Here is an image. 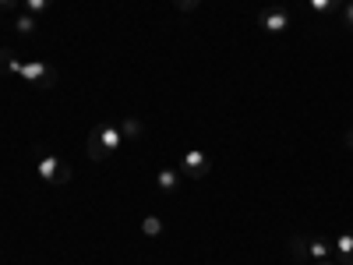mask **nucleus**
<instances>
[{
  "label": "nucleus",
  "mask_w": 353,
  "mask_h": 265,
  "mask_svg": "<svg viewBox=\"0 0 353 265\" xmlns=\"http://www.w3.org/2000/svg\"><path fill=\"white\" fill-rule=\"evenodd\" d=\"M209 170H212V163H209V156H205L201 149L184 153V163H181V173H184V177H191V181H205V177H209Z\"/></svg>",
  "instance_id": "obj_5"
},
{
  "label": "nucleus",
  "mask_w": 353,
  "mask_h": 265,
  "mask_svg": "<svg viewBox=\"0 0 353 265\" xmlns=\"http://www.w3.org/2000/svg\"><path fill=\"white\" fill-rule=\"evenodd\" d=\"M346 141H350V149H353V131H350V135H346Z\"/></svg>",
  "instance_id": "obj_21"
},
{
  "label": "nucleus",
  "mask_w": 353,
  "mask_h": 265,
  "mask_svg": "<svg viewBox=\"0 0 353 265\" xmlns=\"http://www.w3.org/2000/svg\"><path fill=\"white\" fill-rule=\"evenodd\" d=\"M181 170H173V166H163L159 173H156V188L163 191V195H173V191H181Z\"/></svg>",
  "instance_id": "obj_6"
},
{
  "label": "nucleus",
  "mask_w": 353,
  "mask_h": 265,
  "mask_svg": "<svg viewBox=\"0 0 353 265\" xmlns=\"http://www.w3.org/2000/svg\"><path fill=\"white\" fill-rule=\"evenodd\" d=\"M332 248H336L339 258H350V262H353V233H339Z\"/></svg>",
  "instance_id": "obj_9"
},
{
  "label": "nucleus",
  "mask_w": 353,
  "mask_h": 265,
  "mask_svg": "<svg viewBox=\"0 0 353 265\" xmlns=\"http://www.w3.org/2000/svg\"><path fill=\"white\" fill-rule=\"evenodd\" d=\"M173 4H176V11H184V14H194L201 0H173Z\"/></svg>",
  "instance_id": "obj_15"
},
{
  "label": "nucleus",
  "mask_w": 353,
  "mask_h": 265,
  "mask_svg": "<svg viewBox=\"0 0 353 265\" xmlns=\"http://www.w3.org/2000/svg\"><path fill=\"white\" fill-rule=\"evenodd\" d=\"M286 255H290V262H307V258H311V255H307V237L293 233L290 244H286Z\"/></svg>",
  "instance_id": "obj_7"
},
{
  "label": "nucleus",
  "mask_w": 353,
  "mask_h": 265,
  "mask_svg": "<svg viewBox=\"0 0 353 265\" xmlns=\"http://www.w3.org/2000/svg\"><path fill=\"white\" fill-rule=\"evenodd\" d=\"M121 128H113V124H96L92 131H88V141H85V153L92 163H110V156L121 149Z\"/></svg>",
  "instance_id": "obj_1"
},
{
  "label": "nucleus",
  "mask_w": 353,
  "mask_h": 265,
  "mask_svg": "<svg viewBox=\"0 0 353 265\" xmlns=\"http://www.w3.org/2000/svg\"><path fill=\"white\" fill-rule=\"evenodd\" d=\"M339 21H343V25L350 28V32H353V4H343V8H339Z\"/></svg>",
  "instance_id": "obj_16"
},
{
  "label": "nucleus",
  "mask_w": 353,
  "mask_h": 265,
  "mask_svg": "<svg viewBox=\"0 0 353 265\" xmlns=\"http://www.w3.org/2000/svg\"><path fill=\"white\" fill-rule=\"evenodd\" d=\"M36 173H39V181L43 184H50V188H61V184H68L71 181V166H64L57 156H50V153H39V159H36Z\"/></svg>",
  "instance_id": "obj_2"
},
{
  "label": "nucleus",
  "mask_w": 353,
  "mask_h": 265,
  "mask_svg": "<svg viewBox=\"0 0 353 265\" xmlns=\"http://www.w3.org/2000/svg\"><path fill=\"white\" fill-rule=\"evenodd\" d=\"M36 25H39V21H36V14H28V11L14 18V28H18L21 36H36Z\"/></svg>",
  "instance_id": "obj_8"
},
{
  "label": "nucleus",
  "mask_w": 353,
  "mask_h": 265,
  "mask_svg": "<svg viewBox=\"0 0 353 265\" xmlns=\"http://www.w3.org/2000/svg\"><path fill=\"white\" fill-rule=\"evenodd\" d=\"M314 265H336V262H332V258H325V262H314Z\"/></svg>",
  "instance_id": "obj_20"
},
{
  "label": "nucleus",
  "mask_w": 353,
  "mask_h": 265,
  "mask_svg": "<svg viewBox=\"0 0 353 265\" xmlns=\"http://www.w3.org/2000/svg\"><path fill=\"white\" fill-rule=\"evenodd\" d=\"M329 251H332V248H329L325 241H321V237H314V241H307V255H311L314 262H325V258H329Z\"/></svg>",
  "instance_id": "obj_11"
},
{
  "label": "nucleus",
  "mask_w": 353,
  "mask_h": 265,
  "mask_svg": "<svg viewBox=\"0 0 353 265\" xmlns=\"http://www.w3.org/2000/svg\"><path fill=\"white\" fill-rule=\"evenodd\" d=\"M21 68H25V61H18V57H11V68H8V75H21Z\"/></svg>",
  "instance_id": "obj_18"
},
{
  "label": "nucleus",
  "mask_w": 353,
  "mask_h": 265,
  "mask_svg": "<svg viewBox=\"0 0 353 265\" xmlns=\"http://www.w3.org/2000/svg\"><path fill=\"white\" fill-rule=\"evenodd\" d=\"M141 233H145V237H159V233H163V219L159 216H145L141 219Z\"/></svg>",
  "instance_id": "obj_12"
},
{
  "label": "nucleus",
  "mask_w": 353,
  "mask_h": 265,
  "mask_svg": "<svg viewBox=\"0 0 353 265\" xmlns=\"http://www.w3.org/2000/svg\"><path fill=\"white\" fill-rule=\"evenodd\" d=\"M121 135H124V138H131V141H138V138L145 135V124H141V121H134V117H128V121L121 124Z\"/></svg>",
  "instance_id": "obj_10"
},
{
  "label": "nucleus",
  "mask_w": 353,
  "mask_h": 265,
  "mask_svg": "<svg viewBox=\"0 0 353 265\" xmlns=\"http://www.w3.org/2000/svg\"><path fill=\"white\" fill-rule=\"evenodd\" d=\"M346 4H353V0H346Z\"/></svg>",
  "instance_id": "obj_22"
},
{
  "label": "nucleus",
  "mask_w": 353,
  "mask_h": 265,
  "mask_svg": "<svg viewBox=\"0 0 353 265\" xmlns=\"http://www.w3.org/2000/svg\"><path fill=\"white\" fill-rule=\"evenodd\" d=\"M258 25H261L269 36H283L286 28H290V11H286L283 4H276V8H261V11H258Z\"/></svg>",
  "instance_id": "obj_3"
},
{
  "label": "nucleus",
  "mask_w": 353,
  "mask_h": 265,
  "mask_svg": "<svg viewBox=\"0 0 353 265\" xmlns=\"http://www.w3.org/2000/svg\"><path fill=\"white\" fill-rule=\"evenodd\" d=\"M50 4H53V0H25V8H28V14H46L50 11Z\"/></svg>",
  "instance_id": "obj_14"
},
{
  "label": "nucleus",
  "mask_w": 353,
  "mask_h": 265,
  "mask_svg": "<svg viewBox=\"0 0 353 265\" xmlns=\"http://www.w3.org/2000/svg\"><path fill=\"white\" fill-rule=\"evenodd\" d=\"M311 4V11H318V14H332V11H339V0H307Z\"/></svg>",
  "instance_id": "obj_13"
},
{
  "label": "nucleus",
  "mask_w": 353,
  "mask_h": 265,
  "mask_svg": "<svg viewBox=\"0 0 353 265\" xmlns=\"http://www.w3.org/2000/svg\"><path fill=\"white\" fill-rule=\"evenodd\" d=\"M8 68H11V53L0 50V75H8Z\"/></svg>",
  "instance_id": "obj_17"
},
{
  "label": "nucleus",
  "mask_w": 353,
  "mask_h": 265,
  "mask_svg": "<svg viewBox=\"0 0 353 265\" xmlns=\"http://www.w3.org/2000/svg\"><path fill=\"white\" fill-rule=\"evenodd\" d=\"M14 4H18V0H0V11H11Z\"/></svg>",
  "instance_id": "obj_19"
},
{
  "label": "nucleus",
  "mask_w": 353,
  "mask_h": 265,
  "mask_svg": "<svg viewBox=\"0 0 353 265\" xmlns=\"http://www.w3.org/2000/svg\"><path fill=\"white\" fill-rule=\"evenodd\" d=\"M21 78L32 81V85H39V88H53L57 78H61V71H57L53 64H43V61H28V64L21 68Z\"/></svg>",
  "instance_id": "obj_4"
}]
</instances>
